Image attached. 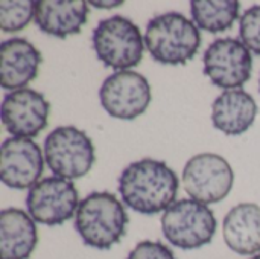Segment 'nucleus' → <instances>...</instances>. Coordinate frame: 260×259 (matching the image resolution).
<instances>
[{"instance_id":"obj_1","label":"nucleus","mask_w":260,"mask_h":259,"mask_svg":"<svg viewBox=\"0 0 260 259\" xmlns=\"http://www.w3.org/2000/svg\"><path fill=\"white\" fill-rule=\"evenodd\" d=\"M178 177L163 160L142 159L129 163L119 177L122 202L137 214L155 215L177 198Z\"/></svg>"},{"instance_id":"obj_5","label":"nucleus","mask_w":260,"mask_h":259,"mask_svg":"<svg viewBox=\"0 0 260 259\" xmlns=\"http://www.w3.org/2000/svg\"><path fill=\"white\" fill-rule=\"evenodd\" d=\"M216 227L213 211L192 198L174 202L161 217L165 238L181 250H195L207 246L213 240Z\"/></svg>"},{"instance_id":"obj_9","label":"nucleus","mask_w":260,"mask_h":259,"mask_svg":"<svg viewBox=\"0 0 260 259\" xmlns=\"http://www.w3.org/2000/svg\"><path fill=\"white\" fill-rule=\"evenodd\" d=\"M152 99L148 79L134 70L114 72L101 85L99 101L104 110L116 119L133 121L143 114Z\"/></svg>"},{"instance_id":"obj_19","label":"nucleus","mask_w":260,"mask_h":259,"mask_svg":"<svg viewBox=\"0 0 260 259\" xmlns=\"http://www.w3.org/2000/svg\"><path fill=\"white\" fill-rule=\"evenodd\" d=\"M37 2L32 0H2L0 27L3 32H20L35 18Z\"/></svg>"},{"instance_id":"obj_23","label":"nucleus","mask_w":260,"mask_h":259,"mask_svg":"<svg viewBox=\"0 0 260 259\" xmlns=\"http://www.w3.org/2000/svg\"><path fill=\"white\" fill-rule=\"evenodd\" d=\"M251 259H260V253H257V255H254V256H253V258Z\"/></svg>"},{"instance_id":"obj_21","label":"nucleus","mask_w":260,"mask_h":259,"mask_svg":"<svg viewBox=\"0 0 260 259\" xmlns=\"http://www.w3.org/2000/svg\"><path fill=\"white\" fill-rule=\"evenodd\" d=\"M126 259H177L174 252L160 241H140Z\"/></svg>"},{"instance_id":"obj_15","label":"nucleus","mask_w":260,"mask_h":259,"mask_svg":"<svg viewBox=\"0 0 260 259\" xmlns=\"http://www.w3.org/2000/svg\"><path fill=\"white\" fill-rule=\"evenodd\" d=\"M88 5L84 0H40L34 21L44 34L66 38L81 32L88 18Z\"/></svg>"},{"instance_id":"obj_10","label":"nucleus","mask_w":260,"mask_h":259,"mask_svg":"<svg viewBox=\"0 0 260 259\" xmlns=\"http://www.w3.org/2000/svg\"><path fill=\"white\" fill-rule=\"evenodd\" d=\"M204 75L216 87L236 90L253 73L251 52L236 38H218L204 52Z\"/></svg>"},{"instance_id":"obj_20","label":"nucleus","mask_w":260,"mask_h":259,"mask_svg":"<svg viewBox=\"0 0 260 259\" xmlns=\"http://www.w3.org/2000/svg\"><path fill=\"white\" fill-rule=\"evenodd\" d=\"M239 37L250 52L260 56V5L248 8L241 15Z\"/></svg>"},{"instance_id":"obj_11","label":"nucleus","mask_w":260,"mask_h":259,"mask_svg":"<svg viewBox=\"0 0 260 259\" xmlns=\"http://www.w3.org/2000/svg\"><path fill=\"white\" fill-rule=\"evenodd\" d=\"M50 104L43 93L20 89L8 93L2 102V122L12 137L32 139L49 122Z\"/></svg>"},{"instance_id":"obj_8","label":"nucleus","mask_w":260,"mask_h":259,"mask_svg":"<svg viewBox=\"0 0 260 259\" xmlns=\"http://www.w3.org/2000/svg\"><path fill=\"white\" fill-rule=\"evenodd\" d=\"M79 203L78 189L73 182L56 176L41 179L29 189L26 197L27 214L35 223L49 227L61 226L73 218Z\"/></svg>"},{"instance_id":"obj_16","label":"nucleus","mask_w":260,"mask_h":259,"mask_svg":"<svg viewBox=\"0 0 260 259\" xmlns=\"http://www.w3.org/2000/svg\"><path fill=\"white\" fill-rule=\"evenodd\" d=\"M227 247L242 256L260 253V206L239 203L229 211L222 223Z\"/></svg>"},{"instance_id":"obj_2","label":"nucleus","mask_w":260,"mask_h":259,"mask_svg":"<svg viewBox=\"0 0 260 259\" xmlns=\"http://www.w3.org/2000/svg\"><path fill=\"white\" fill-rule=\"evenodd\" d=\"M129 218L122 202L108 191H96L81 200L75 229L82 243L98 250H108L126 232Z\"/></svg>"},{"instance_id":"obj_13","label":"nucleus","mask_w":260,"mask_h":259,"mask_svg":"<svg viewBox=\"0 0 260 259\" xmlns=\"http://www.w3.org/2000/svg\"><path fill=\"white\" fill-rule=\"evenodd\" d=\"M41 52L24 38H9L0 44V84L5 90H20L38 76Z\"/></svg>"},{"instance_id":"obj_17","label":"nucleus","mask_w":260,"mask_h":259,"mask_svg":"<svg viewBox=\"0 0 260 259\" xmlns=\"http://www.w3.org/2000/svg\"><path fill=\"white\" fill-rule=\"evenodd\" d=\"M38 244L35 220L18 208L0 212V256L2 259H29Z\"/></svg>"},{"instance_id":"obj_6","label":"nucleus","mask_w":260,"mask_h":259,"mask_svg":"<svg viewBox=\"0 0 260 259\" xmlns=\"http://www.w3.org/2000/svg\"><path fill=\"white\" fill-rule=\"evenodd\" d=\"M44 160L56 177L72 182L87 176L93 168L94 145L85 131L76 127H56L44 140Z\"/></svg>"},{"instance_id":"obj_24","label":"nucleus","mask_w":260,"mask_h":259,"mask_svg":"<svg viewBox=\"0 0 260 259\" xmlns=\"http://www.w3.org/2000/svg\"><path fill=\"white\" fill-rule=\"evenodd\" d=\"M259 92H260V79H259Z\"/></svg>"},{"instance_id":"obj_22","label":"nucleus","mask_w":260,"mask_h":259,"mask_svg":"<svg viewBox=\"0 0 260 259\" xmlns=\"http://www.w3.org/2000/svg\"><path fill=\"white\" fill-rule=\"evenodd\" d=\"M91 6L94 8H101V9H113V8H119L123 5V0H117V2H90Z\"/></svg>"},{"instance_id":"obj_3","label":"nucleus","mask_w":260,"mask_h":259,"mask_svg":"<svg viewBox=\"0 0 260 259\" xmlns=\"http://www.w3.org/2000/svg\"><path fill=\"white\" fill-rule=\"evenodd\" d=\"M145 46L160 64H186L200 50V27L180 12H165L149 20Z\"/></svg>"},{"instance_id":"obj_14","label":"nucleus","mask_w":260,"mask_h":259,"mask_svg":"<svg viewBox=\"0 0 260 259\" xmlns=\"http://www.w3.org/2000/svg\"><path fill=\"white\" fill-rule=\"evenodd\" d=\"M259 113L254 98L242 90H225L212 104V124L227 136H239L248 131Z\"/></svg>"},{"instance_id":"obj_18","label":"nucleus","mask_w":260,"mask_h":259,"mask_svg":"<svg viewBox=\"0 0 260 259\" xmlns=\"http://www.w3.org/2000/svg\"><path fill=\"white\" fill-rule=\"evenodd\" d=\"M241 3L236 0H193L190 2V12L193 23L210 34L229 31L239 18Z\"/></svg>"},{"instance_id":"obj_12","label":"nucleus","mask_w":260,"mask_h":259,"mask_svg":"<svg viewBox=\"0 0 260 259\" xmlns=\"http://www.w3.org/2000/svg\"><path fill=\"white\" fill-rule=\"evenodd\" d=\"M44 153L32 139L8 137L0 148V179L17 191L35 186L44 171Z\"/></svg>"},{"instance_id":"obj_7","label":"nucleus","mask_w":260,"mask_h":259,"mask_svg":"<svg viewBox=\"0 0 260 259\" xmlns=\"http://www.w3.org/2000/svg\"><path fill=\"white\" fill-rule=\"evenodd\" d=\"M235 172L219 154L201 153L187 160L183 169V186L192 200L204 205L219 203L230 194Z\"/></svg>"},{"instance_id":"obj_4","label":"nucleus","mask_w":260,"mask_h":259,"mask_svg":"<svg viewBox=\"0 0 260 259\" xmlns=\"http://www.w3.org/2000/svg\"><path fill=\"white\" fill-rule=\"evenodd\" d=\"M91 41L98 60L117 72L136 67L143 58L145 37L134 21L122 15L101 20Z\"/></svg>"}]
</instances>
